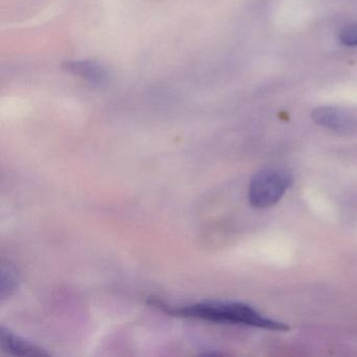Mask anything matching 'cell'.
<instances>
[{"instance_id": "cell-3", "label": "cell", "mask_w": 357, "mask_h": 357, "mask_svg": "<svg viewBox=\"0 0 357 357\" xmlns=\"http://www.w3.org/2000/svg\"><path fill=\"white\" fill-rule=\"evenodd\" d=\"M315 124L340 135L357 133V112L336 106H321L311 112Z\"/></svg>"}, {"instance_id": "cell-6", "label": "cell", "mask_w": 357, "mask_h": 357, "mask_svg": "<svg viewBox=\"0 0 357 357\" xmlns=\"http://www.w3.org/2000/svg\"><path fill=\"white\" fill-rule=\"evenodd\" d=\"M338 41L344 47H357V24L342 28L338 33Z\"/></svg>"}, {"instance_id": "cell-1", "label": "cell", "mask_w": 357, "mask_h": 357, "mask_svg": "<svg viewBox=\"0 0 357 357\" xmlns=\"http://www.w3.org/2000/svg\"><path fill=\"white\" fill-rule=\"evenodd\" d=\"M150 304L164 310L169 314L185 319H202L212 323L235 324V325L252 326L271 331H288L290 329L285 323L264 317L252 307L238 302H204L198 304L173 308L160 302L150 301Z\"/></svg>"}, {"instance_id": "cell-4", "label": "cell", "mask_w": 357, "mask_h": 357, "mask_svg": "<svg viewBox=\"0 0 357 357\" xmlns=\"http://www.w3.org/2000/svg\"><path fill=\"white\" fill-rule=\"evenodd\" d=\"M0 342H1V349L3 352L14 356H47L50 355L45 349L22 340L5 327H1L0 329Z\"/></svg>"}, {"instance_id": "cell-5", "label": "cell", "mask_w": 357, "mask_h": 357, "mask_svg": "<svg viewBox=\"0 0 357 357\" xmlns=\"http://www.w3.org/2000/svg\"><path fill=\"white\" fill-rule=\"evenodd\" d=\"M63 68L75 76L85 79L93 85H103L108 81V70L102 64L95 61H68L63 64Z\"/></svg>"}, {"instance_id": "cell-2", "label": "cell", "mask_w": 357, "mask_h": 357, "mask_svg": "<svg viewBox=\"0 0 357 357\" xmlns=\"http://www.w3.org/2000/svg\"><path fill=\"white\" fill-rule=\"evenodd\" d=\"M294 183L292 175L283 169H266L257 173L248 185V200L256 208L275 206Z\"/></svg>"}]
</instances>
